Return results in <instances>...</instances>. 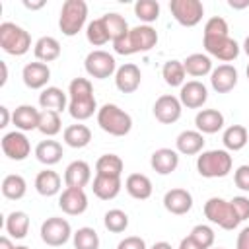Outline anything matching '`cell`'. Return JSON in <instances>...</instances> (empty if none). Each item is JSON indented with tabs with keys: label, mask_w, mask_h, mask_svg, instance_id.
<instances>
[{
	"label": "cell",
	"mask_w": 249,
	"mask_h": 249,
	"mask_svg": "<svg viewBox=\"0 0 249 249\" xmlns=\"http://www.w3.org/2000/svg\"><path fill=\"white\" fill-rule=\"evenodd\" d=\"M103 226L109 231H113V233H121V231H124L128 228V216L121 208L107 210L105 212V218H103Z\"/></svg>",
	"instance_id": "obj_43"
},
{
	"label": "cell",
	"mask_w": 249,
	"mask_h": 249,
	"mask_svg": "<svg viewBox=\"0 0 249 249\" xmlns=\"http://www.w3.org/2000/svg\"><path fill=\"white\" fill-rule=\"evenodd\" d=\"M58 206L68 216H80L88 210V195L84 193V189L66 187L58 196Z\"/></svg>",
	"instance_id": "obj_14"
},
{
	"label": "cell",
	"mask_w": 249,
	"mask_h": 249,
	"mask_svg": "<svg viewBox=\"0 0 249 249\" xmlns=\"http://www.w3.org/2000/svg\"><path fill=\"white\" fill-rule=\"evenodd\" d=\"M216 249H224V247H216Z\"/></svg>",
	"instance_id": "obj_59"
},
{
	"label": "cell",
	"mask_w": 249,
	"mask_h": 249,
	"mask_svg": "<svg viewBox=\"0 0 249 249\" xmlns=\"http://www.w3.org/2000/svg\"><path fill=\"white\" fill-rule=\"evenodd\" d=\"M123 160L117 154H103L95 161V173L99 175H111V177H121L123 173Z\"/></svg>",
	"instance_id": "obj_37"
},
{
	"label": "cell",
	"mask_w": 249,
	"mask_h": 249,
	"mask_svg": "<svg viewBox=\"0 0 249 249\" xmlns=\"http://www.w3.org/2000/svg\"><path fill=\"white\" fill-rule=\"evenodd\" d=\"M68 113L76 121H86L97 111V101L93 95V86L88 78H74L68 86Z\"/></svg>",
	"instance_id": "obj_2"
},
{
	"label": "cell",
	"mask_w": 249,
	"mask_h": 249,
	"mask_svg": "<svg viewBox=\"0 0 249 249\" xmlns=\"http://www.w3.org/2000/svg\"><path fill=\"white\" fill-rule=\"evenodd\" d=\"M243 51H245V54L249 56V35H247L245 41H243Z\"/></svg>",
	"instance_id": "obj_56"
},
{
	"label": "cell",
	"mask_w": 249,
	"mask_h": 249,
	"mask_svg": "<svg viewBox=\"0 0 249 249\" xmlns=\"http://www.w3.org/2000/svg\"><path fill=\"white\" fill-rule=\"evenodd\" d=\"M195 124L202 134H216L224 126V115L218 109H200L195 117Z\"/></svg>",
	"instance_id": "obj_24"
},
{
	"label": "cell",
	"mask_w": 249,
	"mask_h": 249,
	"mask_svg": "<svg viewBox=\"0 0 249 249\" xmlns=\"http://www.w3.org/2000/svg\"><path fill=\"white\" fill-rule=\"evenodd\" d=\"M23 6H25L27 10H39V8L45 6V2H43V0H41V2H23Z\"/></svg>",
	"instance_id": "obj_53"
},
{
	"label": "cell",
	"mask_w": 249,
	"mask_h": 249,
	"mask_svg": "<svg viewBox=\"0 0 249 249\" xmlns=\"http://www.w3.org/2000/svg\"><path fill=\"white\" fill-rule=\"evenodd\" d=\"M245 72H247V78H249V64H247V70Z\"/></svg>",
	"instance_id": "obj_58"
},
{
	"label": "cell",
	"mask_w": 249,
	"mask_h": 249,
	"mask_svg": "<svg viewBox=\"0 0 249 249\" xmlns=\"http://www.w3.org/2000/svg\"><path fill=\"white\" fill-rule=\"evenodd\" d=\"M150 165L156 173L160 175H169L177 169L179 165V152L171 150V148H160L152 154L150 158Z\"/></svg>",
	"instance_id": "obj_21"
},
{
	"label": "cell",
	"mask_w": 249,
	"mask_h": 249,
	"mask_svg": "<svg viewBox=\"0 0 249 249\" xmlns=\"http://www.w3.org/2000/svg\"><path fill=\"white\" fill-rule=\"evenodd\" d=\"M62 189V179L53 169H43L35 177V191L43 196H54Z\"/></svg>",
	"instance_id": "obj_26"
},
{
	"label": "cell",
	"mask_w": 249,
	"mask_h": 249,
	"mask_svg": "<svg viewBox=\"0 0 249 249\" xmlns=\"http://www.w3.org/2000/svg\"><path fill=\"white\" fill-rule=\"evenodd\" d=\"M25 191H27V183L21 175L18 173H12V175H6L4 181H2V195L10 200H19L25 196Z\"/></svg>",
	"instance_id": "obj_36"
},
{
	"label": "cell",
	"mask_w": 249,
	"mask_h": 249,
	"mask_svg": "<svg viewBox=\"0 0 249 249\" xmlns=\"http://www.w3.org/2000/svg\"><path fill=\"white\" fill-rule=\"evenodd\" d=\"M158 45V31L152 25H136L124 37L113 43L117 54H134L146 53Z\"/></svg>",
	"instance_id": "obj_3"
},
{
	"label": "cell",
	"mask_w": 249,
	"mask_h": 249,
	"mask_svg": "<svg viewBox=\"0 0 249 249\" xmlns=\"http://www.w3.org/2000/svg\"><path fill=\"white\" fill-rule=\"evenodd\" d=\"M62 138H64V144L70 148H86L91 140V130L86 124L76 123V124H70L64 128Z\"/></svg>",
	"instance_id": "obj_32"
},
{
	"label": "cell",
	"mask_w": 249,
	"mask_h": 249,
	"mask_svg": "<svg viewBox=\"0 0 249 249\" xmlns=\"http://www.w3.org/2000/svg\"><path fill=\"white\" fill-rule=\"evenodd\" d=\"M35 158L43 165H54L62 160V144H58L56 140H43L35 148Z\"/></svg>",
	"instance_id": "obj_33"
},
{
	"label": "cell",
	"mask_w": 249,
	"mask_h": 249,
	"mask_svg": "<svg viewBox=\"0 0 249 249\" xmlns=\"http://www.w3.org/2000/svg\"><path fill=\"white\" fill-rule=\"evenodd\" d=\"M169 10L175 21L183 27H195L204 16V6L200 0H171Z\"/></svg>",
	"instance_id": "obj_9"
},
{
	"label": "cell",
	"mask_w": 249,
	"mask_h": 249,
	"mask_svg": "<svg viewBox=\"0 0 249 249\" xmlns=\"http://www.w3.org/2000/svg\"><path fill=\"white\" fill-rule=\"evenodd\" d=\"M117 249H146V241L138 235H128L123 241H119Z\"/></svg>",
	"instance_id": "obj_47"
},
{
	"label": "cell",
	"mask_w": 249,
	"mask_h": 249,
	"mask_svg": "<svg viewBox=\"0 0 249 249\" xmlns=\"http://www.w3.org/2000/svg\"><path fill=\"white\" fill-rule=\"evenodd\" d=\"M39 117H41V111L35 109L33 105H18L12 113V121L16 124L18 130L21 132H27V130H35L39 126Z\"/></svg>",
	"instance_id": "obj_22"
},
{
	"label": "cell",
	"mask_w": 249,
	"mask_h": 249,
	"mask_svg": "<svg viewBox=\"0 0 249 249\" xmlns=\"http://www.w3.org/2000/svg\"><path fill=\"white\" fill-rule=\"evenodd\" d=\"M74 249H99V235L93 228H78L72 235Z\"/></svg>",
	"instance_id": "obj_39"
},
{
	"label": "cell",
	"mask_w": 249,
	"mask_h": 249,
	"mask_svg": "<svg viewBox=\"0 0 249 249\" xmlns=\"http://www.w3.org/2000/svg\"><path fill=\"white\" fill-rule=\"evenodd\" d=\"M97 124L111 136H126L132 128V117L115 103H105L97 109Z\"/></svg>",
	"instance_id": "obj_4"
},
{
	"label": "cell",
	"mask_w": 249,
	"mask_h": 249,
	"mask_svg": "<svg viewBox=\"0 0 249 249\" xmlns=\"http://www.w3.org/2000/svg\"><path fill=\"white\" fill-rule=\"evenodd\" d=\"M185 66H183V60H167L161 68V78L167 86L171 88H181L185 84Z\"/></svg>",
	"instance_id": "obj_35"
},
{
	"label": "cell",
	"mask_w": 249,
	"mask_h": 249,
	"mask_svg": "<svg viewBox=\"0 0 249 249\" xmlns=\"http://www.w3.org/2000/svg\"><path fill=\"white\" fill-rule=\"evenodd\" d=\"M140 82H142V72L136 64L132 62H126L123 66L117 68L115 72V86L119 91L123 93H132L140 88Z\"/></svg>",
	"instance_id": "obj_16"
},
{
	"label": "cell",
	"mask_w": 249,
	"mask_h": 249,
	"mask_svg": "<svg viewBox=\"0 0 249 249\" xmlns=\"http://www.w3.org/2000/svg\"><path fill=\"white\" fill-rule=\"evenodd\" d=\"M101 18H103V21H105V27H107V31H109V35H111V41H113V43H115V41H119L121 37H124V35L130 31V27H128L126 19H124L121 14H117V12L105 14V16H101Z\"/></svg>",
	"instance_id": "obj_38"
},
{
	"label": "cell",
	"mask_w": 249,
	"mask_h": 249,
	"mask_svg": "<svg viewBox=\"0 0 249 249\" xmlns=\"http://www.w3.org/2000/svg\"><path fill=\"white\" fill-rule=\"evenodd\" d=\"M181 111H183V105L179 101V97L171 95V93H165V95H160L154 103V117L161 123V124H173L179 121L181 117Z\"/></svg>",
	"instance_id": "obj_12"
},
{
	"label": "cell",
	"mask_w": 249,
	"mask_h": 249,
	"mask_svg": "<svg viewBox=\"0 0 249 249\" xmlns=\"http://www.w3.org/2000/svg\"><path fill=\"white\" fill-rule=\"evenodd\" d=\"M206 99H208V89H206V86L202 82L191 80V82H185L181 86L179 101L187 109H198V107H202L206 103Z\"/></svg>",
	"instance_id": "obj_15"
},
{
	"label": "cell",
	"mask_w": 249,
	"mask_h": 249,
	"mask_svg": "<svg viewBox=\"0 0 249 249\" xmlns=\"http://www.w3.org/2000/svg\"><path fill=\"white\" fill-rule=\"evenodd\" d=\"M91 181V167L84 160H74L72 163L66 165L64 169V185L66 187H76L84 189Z\"/></svg>",
	"instance_id": "obj_19"
},
{
	"label": "cell",
	"mask_w": 249,
	"mask_h": 249,
	"mask_svg": "<svg viewBox=\"0 0 249 249\" xmlns=\"http://www.w3.org/2000/svg\"><path fill=\"white\" fill-rule=\"evenodd\" d=\"M179 249H202V247H200V245H196V243L193 241V237H191V235H187V237H183V239H181Z\"/></svg>",
	"instance_id": "obj_49"
},
{
	"label": "cell",
	"mask_w": 249,
	"mask_h": 249,
	"mask_svg": "<svg viewBox=\"0 0 249 249\" xmlns=\"http://www.w3.org/2000/svg\"><path fill=\"white\" fill-rule=\"evenodd\" d=\"M6 231L16 239H23L27 235V231H29V216H27V212H23V210L10 212L8 218H6Z\"/></svg>",
	"instance_id": "obj_34"
},
{
	"label": "cell",
	"mask_w": 249,
	"mask_h": 249,
	"mask_svg": "<svg viewBox=\"0 0 249 249\" xmlns=\"http://www.w3.org/2000/svg\"><path fill=\"white\" fill-rule=\"evenodd\" d=\"M8 123H10V111H8V107H0V128H6L8 126Z\"/></svg>",
	"instance_id": "obj_50"
},
{
	"label": "cell",
	"mask_w": 249,
	"mask_h": 249,
	"mask_svg": "<svg viewBox=\"0 0 249 249\" xmlns=\"http://www.w3.org/2000/svg\"><path fill=\"white\" fill-rule=\"evenodd\" d=\"M228 31H230L228 21L220 16H214L206 21L204 35H202V45L206 53L216 56L222 62L235 60L239 54V45L228 35Z\"/></svg>",
	"instance_id": "obj_1"
},
{
	"label": "cell",
	"mask_w": 249,
	"mask_h": 249,
	"mask_svg": "<svg viewBox=\"0 0 249 249\" xmlns=\"http://www.w3.org/2000/svg\"><path fill=\"white\" fill-rule=\"evenodd\" d=\"M39 105L43 111L62 113L66 109V93L56 86H49L39 93Z\"/></svg>",
	"instance_id": "obj_28"
},
{
	"label": "cell",
	"mask_w": 249,
	"mask_h": 249,
	"mask_svg": "<svg viewBox=\"0 0 249 249\" xmlns=\"http://www.w3.org/2000/svg\"><path fill=\"white\" fill-rule=\"evenodd\" d=\"M33 53H35V58L39 62H45V64L53 62V60H56L60 56V43L54 37L45 35V37L37 39V43L33 47Z\"/></svg>",
	"instance_id": "obj_29"
},
{
	"label": "cell",
	"mask_w": 249,
	"mask_h": 249,
	"mask_svg": "<svg viewBox=\"0 0 249 249\" xmlns=\"http://www.w3.org/2000/svg\"><path fill=\"white\" fill-rule=\"evenodd\" d=\"M230 202H231V206H233V210L241 222L249 218V198L247 196H233Z\"/></svg>",
	"instance_id": "obj_45"
},
{
	"label": "cell",
	"mask_w": 249,
	"mask_h": 249,
	"mask_svg": "<svg viewBox=\"0 0 249 249\" xmlns=\"http://www.w3.org/2000/svg\"><path fill=\"white\" fill-rule=\"evenodd\" d=\"M62 128V121H60V113L56 111H41V117H39V126L37 130L45 136H54L58 134Z\"/></svg>",
	"instance_id": "obj_41"
},
{
	"label": "cell",
	"mask_w": 249,
	"mask_h": 249,
	"mask_svg": "<svg viewBox=\"0 0 249 249\" xmlns=\"http://www.w3.org/2000/svg\"><path fill=\"white\" fill-rule=\"evenodd\" d=\"M72 233V228H70V222L64 220V218H58V216H51L47 218L43 224H41V239L51 245V247H60L64 245L68 239H70Z\"/></svg>",
	"instance_id": "obj_10"
},
{
	"label": "cell",
	"mask_w": 249,
	"mask_h": 249,
	"mask_svg": "<svg viewBox=\"0 0 249 249\" xmlns=\"http://www.w3.org/2000/svg\"><path fill=\"white\" fill-rule=\"evenodd\" d=\"M233 183L241 191H249V165H239L233 173Z\"/></svg>",
	"instance_id": "obj_46"
},
{
	"label": "cell",
	"mask_w": 249,
	"mask_h": 249,
	"mask_svg": "<svg viewBox=\"0 0 249 249\" xmlns=\"http://www.w3.org/2000/svg\"><path fill=\"white\" fill-rule=\"evenodd\" d=\"M16 249H29V247H25V245H16Z\"/></svg>",
	"instance_id": "obj_57"
},
{
	"label": "cell",
	"mask_w": 249,
	"mask_h": 249,
	"mask_svg": "<svg viewBox=\"0 0 249 249\" xmlns=\"http://www.w3.org/2000/svg\"><path fill=\"white\" fill-rule=\"evenodd\" d=\"M189 235H191L193 241H195L196 245H200L202 249H210V247L214 245V230H212L210 226L196 224V226L191 230Z\"/></svg>",
	"instance_id": "obj_44"
},
{
	"label": "cell",
	"mask_w": 249,
	"mask_h": 249,
	"mask_svg": "<svg viewBox=\"0 0 249 249\" xmlns=\"http://www.w3.org/2000/svg\"><path fill=\"white\" fill-rule=\"evenodd\" d=\"M210 84H212L214 91L228 93V91H231L237 86V70L231 64H220L218 68L212 70Z\"/></svg>",
	"instance_id": "obj_20"
},
{
	"label": "cell",
	"mask_w": 249,
	"mask_h": 249,
	"mask_svg": "<svg viewBox=\"0 0 249 249\" xmlns=\"http://www.w3.org/2000/svg\"><path fill=\"white\" fill-rule=\"evenodd\" d=\"M0 249H16V245L10 241V237H0Z\"/></svg>",
	"instance_id": "obj_52"
},
{
	"label": "cell",
	"mask_w": 249,
	"mask_h": 249,
	"mask_svg": "<svg viewBox=\"0 0 249 249\" xmlns=\"http://www.w3.org/2000/svg\"><path fill=\"white\" fill-rule=\"evenodd\" d=\"M235 249H249V226H247V228H243V230L237 233Z\"/></svg>",
	"instance_id": "obj_48"
},
{
	"label": "cell",
	"mask_w": 249,
	"mask_h": 249,
	"mask_svg": "<svg viewBox=\"0 0 249 249\" xmlns=\"http://www.w3.org/2000/svg\"><path fill=\"white\" fill-rule=\"evenodd\" d=\"M247 140H249V132H247V128L243 124H231L222 134V142H224V146H226L228 152H239V150H243L245 144H247Z\"/></svg>",
	"instance_id": "obj_31"
},
{
	"label": "cell",
	"mask_w": 249,
	"mask_h": 249,
	"mask_svg": "<svg viewBox=\"0 0 249 249\" xmlns=\"http://www.w3.org/2000/svg\"><path fill=\"white\" fill-rule=\"evenodd\" d=\"M84 66H86V72L91 76V78H97V80H105L109 76H113L117 72V62H115V56L109 54L107 51H91L86 60H84Z\"/></svg>",
	"instance_id": "obj_11"
},
{
	"label": "cell",
	"mask_w": 249,
	"mask_h": 249,
	"mask_svg": "<svg viewBox=\"0 0 249 249\" xmlns=\"http://www.w3.org/2000/svg\"><path fill=\"white\" fill-rule=\"evenodd\" d=\"M124 189L136 200H146L152 196V181L144 173H130L124 181Z\"/></svg>",
	"instance_id": "obj_27"
},
{
	"label": "cell",
	"mask_w": 249,
	"mask_h": 249,
	"mask_svg": "<svg viewBox=\"0 0 249 249\" xmlns=\"http://www.w3.org/2000/svg\"><path fill=\"white\" fill-rule=\"evenodd\" d=\"M21 78H23V84L29 89H45L47 82L51 80V68L45 62H39V60L29 62V64L23 66Z\"/></svg>",
	"instance_id": "obj_17"
},
{
	"label": "cell",
	"mask_w": 249,
	"mask_h": 249,
	"mask_svg": "<svg viewBox=\"0 0 249 249\" xmlns=\"http://www.w3.org/2000/svg\"><path fill=\"white\" fill-rule=\"evenodd\" d=\"M150 249H173V247H171L167 241H158V243H154Z\"/></svg>",
	"instance_id": "obj_55"
},
{
	"label": "cell",
	"mask_w": 249,
	"mask_h": 249,
	"mask_svg": "<svg viewBox=\"0 0 249 249\" xmlns=\"http://www.w3.org/2000/svg\"><path fill=\"white\" fill-rule=\"evenodd\" d=\"M163 206L175 216H183L193 208V195L187 189H169L163 195Z\"/></svg>",
	"instance_id": "obj_18"
},
{
	"label": "cell",
	"mask_w": 249,
	"mask_h": 249,
	"mask_svg": "<svg viewBox=\"0 0 249 249\" xmlns=\"http://www.w3.org/2000/svg\"><path fill=\"white\" fill-rule=\"evenodd\" d=\"M204 216L212 224H216V226H220L222 230H228V231L235 230L241 224V220L237 218L231 202L224 200L220 196H212V198H208L204 202Z\"/></svg>",
	"instance_id": "obj_8"
},
{
	"label": "cell",
	"mask_w": 249,
	"mask_h": 249,
	"mask_svg": "<svg viewBox=\"0 0 249 249\" xmlns=\"http://www.w3.org/2000/svg\"><path fill=\"white\" fill-rule=\"evenodd\" d=\"M2 152L10 160L21 161L31 154V144L21 130H12L2 136Z\"/></svg>",
	"instance_id": "obj_13"
},
{
	"label": "cell",
	"mask_w": 249,
	"mask_h": 249,
	"mask_svg": "<svg viewBox=\"0 0 249 249\" xmlns=\"http://www.w3.org/2000/svg\"><path fill=\"white\" fill-rule=\"evenodd\" d=\"M0 47L8 54L21 56L31 49V37L23 27L12 21H4L0 23Z\"/></svg>",
	"instance_id": "obj_7"
},
{
	"label": "cell",
	"mask_w": 249,
	"mask_h": 249,
	"mask_svg": "<svg viewBox=\"0 0 249 249\" xmlns=\"http://www.w3.org/2000/svg\"><path fill=\"white\" fill-rule=\"evenodd\" d=\"M86 37H88V41H89L93 47H101V45H105V43H109V41H111V35H109L107 27H105L103 18L93 19V21H89V23H88Z\"/></svg>",
	"instance_id": "obj_40"
},
{
	"label": "cell",
	"mask_w": 249,
	"mask_h": 249,
	"mask_svg": "<svg viewBox=\"0 0 249 249\" xmlns=\"http://www.w3.org/2000/svg\"><path fill=\"white\" fill-rule=\"evenodd\" d=\"M86 19H88V4L84 0H66L60 8L58 27L62 35L74 37L78 35V31H82Z\"/></svg>",
	"instance_id": "obj_6"
},
{
	"label": "cell",
	"mask_w": 249,
	"mask_h": 249,
	"mask_svg": "<svg viewBox=\"0 0 249 249\" xmlns=\"http://www.w3.org/2000/svg\"><path fill=\"white\" fill-rule=\"evenodd\" d=\"M183 66H185V72L189 76H195V78H202L206 74H212V60L208 54H202V53H193L189 54L185 60H183Z\"/></svg>",
	"instance_id": "obj_30"
},
{
	"label": "cell",
	"mask_w": 249,
	"mask_h": 249,
	"mask_svg": "<svg viewBox=\"0 0 249 249\" xmlns=\"http://www.w3.org/2000/svg\"><path fill=\"white\" fill-rule=\"evenodd\" d=\"M233 160L228 150H206L196 158V169L206 179L226 177L231 171Z\"/></svg>",
	"instance_id": "obj_5"
},
{
	"label": "cell",
	"mask_w": 249,
	"mask_h": 249,
	"mask_svg": "<svg viewBox=\"0 0 249 249\" xmlns=\"http://www.w3.org/2000/svg\"><path fill=\"white\" fill-rule=\"evenodd\" d=\"M134 14L140 21L148 25L160 18V4L156 0H138L134 4Z\"/></svg>",
	"instance_id": "obj_42"
},
{
	"label": "cell",
	"mask_w": 249,
	"mask_h": 249,
	"mask_svg": "<svg viewBox=\"0 0 249 249\" xmlns=\"http://www.w3.org/2000/svg\"><path fill=\"white\" fill-rule=\"evenodd\" d=\"M0 68H2V80H0V86H4L6 80H8V68H6V62L0 60Z\"/></svg>",
	"instance_id": "obj_54"
},
{
	"label": "cell",
	"mask_w": 249,
	"mask_h": 249,
	"mask_svg": "<svg viewBox=\"0 0 249 249\" xmlns=\"http://www.w3.org/2000/svg\"><path fill=\"white\" fill-rule=\"evenodd\" d=\"M177 152L183 156H195L200 154L204 148V134L198 130H183L175 140Z\"/></svg>",
	"instance_id": "obj_25"
},
{
	"label": "cell",
	"mask_w": 249,
	"mask_h": 249,
	"mask_svg": "<svg viewBox=\"0 0 249 249\" xmlns=\"http://www.w3.org/2000/svg\"><path fill=\"white\" fill-rule=\"evenodd\" d=\"M228 4H230V8H233V10H243V8L249 6V0H230Z\"/></svg>",
	"instance_id": "obj_51"
},
{
	"label": "cell",
	"mask_w": 249,
	"mask_h": 249,
	"mask_svg": "<svg viewBox=\"0 0 249 249\" xmlns=\"http://www.w3.org/2000/svg\"><path fill=\"white\" fill-rule=\"evenodd\" d=\"M91 191L97 198L101 200H111L121 193V177H111V175H99L95 173L91 181Z\"/></svg>",
	"instance_id": "obj_23"
}]
</instances>
